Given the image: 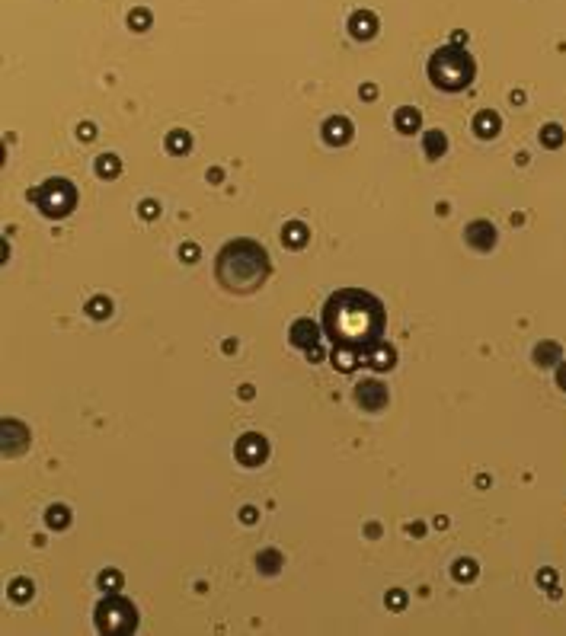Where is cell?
Masks as SVG:
<instances>
[{
  "label": "cell",
  "mask_w": 566,
  "mask_h": 636,
  "mask_svg": "<svg viewBox=\"0 0 566 636\" xmlns=\"http://www.w3.org/2000/svg\"><path fill=\"white\" fill-rule=\"evenodd\" d=\"M272 275V259L256 240H231L215 259V279L231 294H253Z\"/></svg>",
  "instance_id": "cell-2"
},
{
  "label": "cell",
  "mask_w": 566,
  "mask_h": 636,
  "mask_svg": "<svg viewBox=\"0 0 566 636\" xmlns=\"http://www.w3.org/2000/svg\"><path fill=\"white\" fill-rule=\"evenodd\" d=\"M320 333H324V326H317L314 320L301 317V320L292 323V330H288V339H292V346H298V348H304V352H310V348H317V342H320Z\"/></svg>",
  "instance_id": "cell-8"
},
{
  "label": "cell",
  "mask_w": 566,
  "mask_h": 636,
  "mask_svg": "<svg viewBox=\"0 0 566 636\" xmlns=\"http://www.w3.org/2000/svg\"><path fill=\"white\" fill-rule=\"evenodd\" d=\"M266 569H269V572L278 569V554H266Z\"/></svg>",
  "instance_id": "cell-29"
},
{
  "label": "cell",
  "mask_w": 566,
  "mask_h": 636,
  "mask_svg": "<svg viewBox=\"0 0 566 636\" xmlns=\"http://www.w3.org/2000/svg\"><path fill=\"white\" fill-rule=\"evenodd\" d=\"M324 141H326V144H333V148H339V144H349V141H352V122H349V118H342V116L326 118Z\"/></svg>",
  "instance_id": "cell-9"
},
{
  "label": "cell",
  "mask_w": 566,
  "mask_h": 636,
  "mask_svg": "<svg viewBox=\"0 0 566 636\" xmlns=\"http://www.w3.org/2000/svg\"><path fill=\"white\" fill-rule=\"evenodd\" d=\"M365 364H368V368H375V371H387V368H393V364H397V352H393V346L381 342V346H375L371 352H368Z\"/></svg>",
  "instance_id": "cell-12"
},
{
  "label": "cell",
  "mask_w": 566,
  "mask_h": 636,
  "mask_svg": "<svg viewBox=\"0 0 566 636\" xmlns=\"http://www.w3.org/2000/svg\"><path fill=\"white\" fill-rule=\"evenodd\" d=\"M189 144H192V138L186 132H179V128L167 134V150H170V154H186V150H189Z\"/></svg>",
  "instance_id": "cell-18"
},
{
  "label": "cell",
  "mask_w": 566,
  "mask_h": 636,
  "mask_svg": "<svg viewBox=\"0 0 566 636\" xmlns=\"http://www.w3.org/2000/svg\"><path fill=\"white\" fill-rule=\"evenodd\" d=\"M45 521H48V528H67V521H71V515H67L64 505H51L48 515H45Z\"/></svg>",
  "instance_id": "cell-20"
},
{
  "label": "cell",
  "mask_w": 566,
  "mask_h": 636,
  "mask_svg": "<svg viewBox=\"0 0 566 636\" xmlns=\"http://www.w3.org/2000/svg\"><path fill=\"white\" fill-rule=\"evenodd\" d=\"M467 243H470L474 249H480V253L493 249V243H496V231H493V224L474 221L470 227H467Z\"/></svg>",
  "instance_id": "cell-10"
},
{
  "label": "cell",
  "mask_w": 566,
  "mask_h": 636,
  "mask_svg": "<svg viewBox=\"0 0 566 636\" xmlns=\"http://www.w3.org/2000/svg\"><path fill=\"white\" fill-rule=\"evenodd\" d=\"M233 454H237V461L247 463V467H259V463L266 461L269 454V445L263 435H243L240 441H237V448H233Z\"/></svg>",
  "instance_id": "cell-7"
},
{
  "label": "cell",
  "mask_w": 566,
  "mask_h": 636,
  "mask_svg": "<svg viewBox=\"0 0 566 636\" xmlns=\"http://www.w3.org/2000/svg\"><path fill=\"white\" fill-rule=\"evenodd\" d=\"M179 256H183L186 263H195V259H199V247H192V243H189V247L179 249Z\"/></svg>",
  "instance_id": "cell-27"
},
{
  "label": "cell",
  "mask_w": 566,
  "mask_h": 636,
  "mask_svg": "<svg viewBox=\"0 0 566 636\" xmlns=\"http://www.w3.org/2000/svg\"><path fill=\"white\" fill-rule=\"evenodd\" d=\"M87 314L96 317V320H106V317L112 314V301L109 298H93L90 304H87Z\"/></svg>",
  "instance_id": "cell-19"
},
{
  "label": "cell",
  "mask_w": 566,
  "mask_h": 636,
  "mask_svg": "<svg viewBox=\"0 0 566 636\" xmlns=\"http://www.w3.org/2000/svg\"><path fill=\"white\" fill-rule=\"evenodd\" d=\"M157 211H160V205H157V202H141V215L144 218H157Z\"/></svg>",
  "instance_id": "cell-26"
},
{
  "label": "cell",
  "mask_w": 566,
  "mask_h": 636,
  "mask_svg": "<svg viewBox=\"0 0 566 636\" xmlns=\"http://www.w3.org/2000/svg\"><path fill=\"white\" fill-rule=\"evenodd\" d=\"M324 336L333 346V368L336 371H355L365 364L368 352L384 342L387 330V310L384 304L362 288L333 291L324 304Z\"/></svg>",
  "instance_id": "cell-1"
},
{
  "label": "cell",
  "mask_w": 566,
  "mask_h": 636,
  "mask_svg": "<svg viewBox=\"0 0 566 636\" xmlns=\"http://www.w3.org/2000/svg\"><path fill=\"white\" fill-rule=\"evenodd\" d=\"M474 74H477V64L470 58V51L458 48V45H445V48H439L429 58V77L445 93H458L464 87H470Z\"/></svg>",
  "instance_id": "cell-3"
},
{
  "label": "cell",
  "mask_w": 566,
  "mask_h": 636,
  "mask_svg": "<svg viewBox=\"0 0 566 636\" xmlns=\"http://www.w3.org/2000/svg\"><path fill=\"white\" fill-rule=\"evenodd\" d=\"M96 173H100L103 179H116V176L122 173V160H118L116 154H100V160H96Z\"/></svg>",
  "instance_id": "cell-16"
},
{
  "label": "cell",
  "mask_w": 566,
  "mask_h": 636,
  "mask_svg": "<svg viewBox=\"0 0 566 636\" xmlns=\"http://www.w3.org/2000/svg\"><path fill=\"white\" fill-rule=\"evenodd\" d=\"M118 582H122V576H118V572H100V585L106 588V592H116Z\"/></svg>",
  "instance_id": "cell-24"
},
{
  "label": "cell",
  "mask_w": 566,
  "mask_h": 636,
  "mask_svg": "<svg viewBox=\"0 0 566 636\" xmlns=\"http://www.w3.org/2000/svg\"><path fill=\"white\" fill-rule=\"evenodd\" d=\"M29 202H33L45 218H67L77 205V189H74V182L71 179L55 176V179H45L42 186L29 189Z\"/></svg>",
  "instance_id": "cell-4"
},
{
  "label": "cell",
  "mask_w": 566,
  "mask_h": 636,
  "mask_svg": "<svg viewBox=\"0 0 566 636\" xmlns=\"http://www.w3.org/2000/svg\"><path fill=\"white\" fill-rule=\"evenodd\" d=\"M560 387L566 390V364H563V371H560Z\"/></svg>",
  "instance_id": "cell-32"
},
{
  "label": "cell",
  "mask_w": 566,
  "mask_h": 636,
  "mask_svg": "<svg viewBox=\"0 0 566 636\" xmlns=\"http://www.w3.org/2000/svg\"><path fill=\"white\" fill-rule=\"evenodd\" d=\"M419 122H423V116H419V109H413V106L397 109V116H393V125H397L403 134H413L419 128Z\"/></svg>",
  "instance_id": "cell-15"
},
{
  "label": "cell",
  "mask_w": 566,
  "mask_h": 636,
  "mask_svg": "<svg viewBox=\"0 0 566 636\" xmlns=\"http://www.w3.org/2000/svg\"><path fill=\"white\" fill-rule=\"evenodd\" d=\"M349 33L355 35V39H371V35L378 33V19H375V13H368V10H358V13H352V19H349Z\"/></svg>",
  "instance_id": "cell-11"
},
{
  "label": "cell",
  "mask_w": 566,
  "mask_h": 636,
  "mask_svg": "<svg viewBox=\"0 0 566 636\" xmlns=\"http://www.w3.org/2000/svg\"><path fill=\"white\" fill-rule=\"evenodd\" d=\"M541 141L544 144H550V148H557L560 141H563V132H560L557 125H550V128H544V134H541Z\"/></svg>",
  "instance_id": "cell-23"
},
{
  "label": "cell",
  "mask_w": 566,
  "mask_h": 636,
  "mask_svg": "<svg viewBox=\"0 0 566 636\" xmlns=\"http://www.w3.org/2000/svg\"><path fill=\"white\" fill-rule=\"evenodd\" d=\"M387 604H391V608H403V604H407V595H403V592H393V595H387Z\"/></svg>",
  "instance_id": "cell-28"
},
{
  "label": "cell",
  "mask_w": 566,
  "mask_h": 636,
  "mask_svg": "<svg viewBox=\"0 0 566 636\" xmlns=\"http://www.w3.org/2000/svg\"><path fill=\"white\" fill-rule=\"evenodd\" d=\"M10 595L17 598V601H26V598L33 595V588H29V582H26V578H17V582H13V588H10Z\"/></svg>",
  "instance_id": "cell-21"
},
{
  "label": "cell",
  "mask_w": 566,
  "mask_h": 636,
  "mask_svg": "<svg viewBox=\"0 0 566 636\" xmlns=\"http://www.w3.org/2000/svg\"><path fill=\"white\" fill-rule=\"evenodd\" d=\"M80 138H87V141L93 138V125H80Z\"/></svg>",
  "instance_id": "cell-30"
},
{
  "label": "cell",
  "mask_w": 566,
  "mask_h": 636,
  "mask_svg": "<svg viewBox=\"0 0 566 636\" xmlns=\"http://www.w3.org/2000/svg\"><path fill=\"white\" fill-rule=\"evenodd\" d=\"M474 132L480 134V138H493V134H499V116H496L493 109H483V112H477Z\"/></svg>",
  "instance_id": "cell-13"
},
{
  "label": "cell",
  "mask_w": 566,
  "mask_h": 636,
  "mask_svg": "<svg viewBox=\"0 0 566 636\" xmlns=\"http://www.w3.org/2000/svg\"><path fill=\"white\" fill-rule=\"evenodd\" d=\"M308 237H310V231L301 221H288L282 227V243H285V247L298 249V247H304V243H308Z\"/></svg>",
  "instance_id": "cell-14"
},
{
  "label": "cell",
  "mask_w": 566,
  "mask_h": 636,
  "mask_svg": "<svg viewBox=\"0 0 566 636\" xmlns=\"http://www.w3.org/2000/svg\"><path fill=\"white\" fill-rule=\"evenodd\" d=\"M96 627L100 633H132L138 627V611L128 598L109 595L96 604Z\"/></svg>",
  "instance_id": "cell-5"
},
{
  "label": "cell",
  "mask_w": 566,
  "mask_h": 636,
  "mask_svg": "<svg viewBox=\"0 0 566 636\" xmlns=\"http://www.w3.org/2000/svg\"><path fill=\"white\" fill-rule=\"evenodd\" d=\"M375 87H362V96H365V100H371V96H375Z\"/></svg>",
  "instance_id": "cell-31"
},
{
  "label": "cell",
  "mask_w": 566,
  "mask_h": 636,
  "mask_svg": "<svg viewBox=\"0 0 566 636\" xmlns=\"http://www.w3.org/2000/svg\"><path fill=\"white\" fill-rule=\"evenodd\" d=\"M423 148H425V154H429V160H439L441 154H445V148H448V141H445L441 132H425Z\"/></svg>",
  "instance_id": "cell-17"
},
{
  "label": "cell",
  "mask_w": 566,
  "mask_h": 636,
  "mask_svg": "<svg viewBox=\"0 0 566 636\" xmlns=\"http://www.w3.org/2000/svg\"><path fill=\"white\" fill-rule=\"evenodd\" d=\"M148 23H150V17L144 13V10H138V13H132V26L134 29H148Z\"/></svg>",
  "instance_id": "cell-25"
},
{
  "label": "cell",
  "mask_w": 566,
  "mask_h": 636,
  "mask_svg": "<svg viewBox=\"0 0 566 636\" xmlns=\"http://www.w3.org/2000/svg\"><path fill=\"white\" fill-rule=\"evenodd\" d=\"M477 576V566L470 560H461L458 566H454V578H461V582H464V578H474Z\"/></svg>",
  "instance_id": "cell-22"
},
{
  "label": "cell",
  "mask_w": 566,
  "mask_h": 636,
  "mask_svg": "<svg viewBox=\"0 0 566 636\" xmlns=\"http://www.w3.org/2000/svg\"><path fill=\"white\" fill-rule=\"evenodd\" d=\"M355 400L362 409H368V413H378V409H384L387 406V400H391V394H387V384H381L378 378H368L362 380L355 387Z\"/></svg>",
  "instance_id": "cell-6"
}]
</instances>
